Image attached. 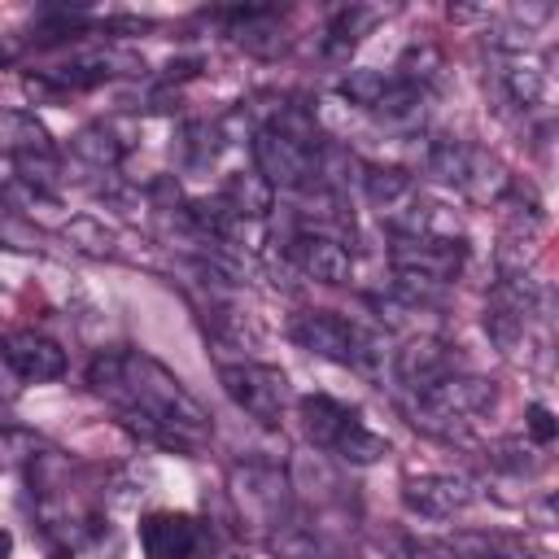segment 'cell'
Segmentation results:
<instances>
[{"label":"cell","mask_w":559,"mask_h":559,"mask_svg":"<svg viewBox=\"0 0 559 559\" xmlns=\"http://www.w3.org/2000/svg\"><path fill=\"white\" fill-rule=\"evenodd\" d=\"M92 389L162 445H192L210 432L205 406L148 354H100L92 362Z\"/></svg>","instance_id":"cell-1"},{"label":"cell","mask_w":559,"mask_h":559,"mask_svg":"<svg viewBox=\"0 0 559 559\" xmlns=\"http://www.w3.org/2000/svg\"><path fill=\"white\" fill-rule=\"evenodd\" d=\"M489 406H493V384L480 380V376L454 371V376H445L441 384H432L428 393H419V397L406 406V415H411L415 428H424V432H432V437H463V424H467L472 415L489 411Z\"/></svg>","instance_id":"cell-2"},{"label":"cell","mask_w":559,"mask_h":559,"mask_svg":"<svg viewBox=\"0 0 559 559\" xmlns=\"http://www.w3.org/2000/svg\"><path fill=\"white\" fill-rule=\"evenodd\" d=\"M231 502L245 528H284L288 520V476L271 463L231 467Z\"/></svg>","instance_id":"cell-3"},{"label":"cell","mask_w":559,"mask_h":559,"mask_svg":"<svg viewBox=\"0 0 559 559\" xmlns=\"http://www.w3.org/2000/svg\"><path fill=\"white\" fill-rule=\"evenodd\" d=\"M218 384L227 389V397L253 415L258 424H280L284 402H288V380L280 367H262V362H231L218 367Z\"/></svg>","instance_id":"cell-4"},{"label":"cell","mask_w":559,"mask_h":559,"mask_svg":"<svg viewBox=\"0 0 559 559\" xmlns=\"http://www.w3.org/2000/svg\"><path fill=\"white\" fill-rule=\"evenodd\" d=\"M314 153L310 144H297L271 127L253 131V157H258V175L271 188H306L314 179Z\"/></svg>","instance_id":"cell-5"},{"label":"cell","mask_w":559,"mask_h":559,"mask_svg":"<svg viewBox=\"0 0 559 559\" xmlns=\"http://www.w3.org/2000/svg\"><path fill=\"white\" fill-rule=\"evenodd\" d=\"M393 271H411L437 284H450L463 266V245L459 240H411V236H393Z\"/></svg>","instance_id":"cell-6"},{"label":"cell","mask_w":559,"mask_h":559,"mask_svg":"<svg viewBox=\"0 0 559 559\" xmlns=\"http://www.w3.org/2000/svg\"><path fill=\"white\" fill-rule=\"evenodd\" d=\"M454 371H459V354H454V345H445L437 336H415L406 349H397V380L411 393H428L432 384H441Z\"/></svg>","instance_id":"cell-7"},{"label":"cell","mask_w":559,"mask_h":559,"mask_svg":"<svg viewBox=\"0 0 559 559\" xmlns=\"http://www.w3.org/2000/svg\"><path fill=\"white\" fill-rule=\"evenodd\" d=\"M476 498V485L467 476H454V472H437V476H415L406 480L402 489V502L419 515H432V520H445L463 507H472Z\"/></svg>","instance_id":"cell-8"},{"label":"cell","mask_w":559,"mask_h":559,"mask_svg":"<svg viewBox=\"0 0 559 559\" xmlns=\"http://www.w3.org/2000/svg\"><path fill=\"white\" fill-rule=\"evenodd\" d=\"M293 341L328 362H349L354 358V328L328 310H310V314H297L293 323Z\"/></svg>","instance_id":"cell-9"},{"label":"cell","mask_w":559,"mask_h":559,"mask_svg":"<svg viewBox=\"0 0 559 559\" xmlns=\"http://www.w3.org/2000/svg\"><path fill=\"white\" fill-rule=\"evenodd\" d=\"M293 262L310 275V280H319V284H345L349 280V249L336 240V236H328V231H301L297 240H293Z\"/></svg>","instance_id":"cell-10"},{"label":"cell","mask_w":559,"mask_h":559,"mask_svg":"<svg viewBox=\"0 0 559 559\" xmlns=\"http://www.w3.org/2000/svg\"><path fill=\"white\" fill-rule=\"evenodd\" d=\"M4 358L22 380H57L66 371V349L39 332H13L4 341Z\"/></svg>","instance_id":"cell-11"},{"label":"cell","mask_w":559,"mask_h":559,"mask_svg":"<svg viewBox=\"0 0 559 559\" xmlns=\"http://www.w3.org/2000/svg\"><path fill=\"white\" fill-rule=\"evenodd\" d=\"M0 148L13 162H52L57 157V144H52L48 127L26 109H4L0 114Z\"/></svg>","instance_id":"cell-12"},{"label":"cell","mask_w":559,"mask_h":559,"mask_svg":"<svg viewBox=\"0 0 559 559\" xmlns=\"http://www.w3.org/2000/svg\"><path fill=\"white\" fill-rule=\"evenodd\" d=\"M140 546L148 559H188L197 546V524L188 515H175V511L148 515L140 524Z\"/></svg>","instance_id":"cell-13"},{"label":"cell","mask_w":559,"mask_h":559,"mask_svg":"<svg viewBox=\"0 0 559 559\" xmlns=\"http://www.w3.org/2000/svg\"><path fill=\"white\" fill-rule=\"evenodd\" d=\"M511 188V175L502 170L498 157H489L485 148H467V166L459 179V192L476 205H498V197Z\"/></svg>","instance_id":"cell-14"},{"label":"cell","mask_w":559,"mask_h":559,"mask_svg":"<svg viewBox=\"0 0 559 559\" xmlns=\"http://www.w3.org/2000/svg\"><path fill=\"white\" fill-rule=\"evenodd\" d=\"M498 210H502V223H507V236L515 240H533L546 223V210L537 201V192L528 183H511L502 197H498Z\"/></svg>","instance_id":"cell-15"},{"label":"cell","mask_w":559,"mask_h":559,"mask_svg":"<svg viewBox=\"0 0 559 559\" xmlns=\"http://www.w3.org/2000/svg\"><path fill=\"white\" fill-rule=\"evenodd\" d=\"M376 114H380L389 127H419L424 114H428V87L397 79V83H389L384 96L376 100Z\"/></svg>","instance_id":"cell-16"},{"label":"cell","mask_w":559,"mask_h":559,"mask_svg":"<svg viewBox=\"0 0 559 559\" xmlns=\"http://www.w3.org/2000/svg\"><path fill=\"white\" fill-rule=\"evenodd\" d=\"M502 92L515 109H537L546 100V70L537 61H528L524 52H515L502 70Z\"/></svg>","instance_id":"cell-17"},{"label":"cell","mask_w":559,"mask_h":559,"mask_svg":"<svg viewBox=\"0 0 559 559\" xmlns=\"http://www.w3.org/2000/svg\"><path fill=\"white\" fill-rule=\"evenodd\" d=\"M223 201L240 214V218H249V223H258V218H266L271 214V205H275V188L258 175V170H240V175H231L227 179V188H223Z\"/></svg>","instance_id":"cell-18"},{"label":"cell","mask_w":559,"mask_h":559,"mask_svg":"<svg viewBox=\"0 0 559 559\" xmlns=\"http://www.w3.org/2000/svg\"><path fill=\"white\" fill-rule=\"evenodd\" d=\"M70 148H74V157L87 162L92 170H114V166L122 162V153H127V144L118 140V131H114L109 122H92V127H83V131L70 140Z\"/></svg>","instance_id":"cell-19"},{"label":"cell","mask_w":559,"mask_h":559,"mask_svg":"<svg viewBox=\"0 0 559 559\" xmlns=\"http://www.w3.org/2000/svg\"><path fill=\"white\" fill-rule=\"evenodd\" d=\"M345 424H349V411H345L341 402H332V397H323V393L301 397V428H306V437H310L314 445H328V450H332Z\"/></svg>","instance_id":"cell-20"},{"label":"cell","mask_w":559,"mask_h":559,"mask_svg":"<svg viewBox=\"0 0 559 559\" xmlns=\"http://www.w3.org/2000/svg\"><path fill=\"white\" fill-rule=\"evenodd\" d=\"M376 26V9H362V4H349L332 17L328 26V39H323V57H349V48Z\"/></svg>","instance_id":"cell-21"},{"label":"cell","mask_w":559,"mask_h":559,"mask_svg":"<svg viewBox=\"0 0 559 559\" xmlns=\"http://www.w3.org/2000/svg\"><path fill=\"white\" fill-rule=\"evenodd\" d=\"M362 183H367V197H371V205H376L380 214H393L406 197H415L411 175H406V170H397V166H371Z\"/></svg>","instance_id":"cell-22"},{"label":"cell","mask_w":559,"mask_h":559,"mask_svg":"<svg viewBox=\"0 0 559 559\" xmlns=\"http://www.w3.org/2000/svg\"><path fill=\"white\" fill-rule=\"evenodd\" d=\"M345 463H380L384 454H389V441L380 437V432H371V428H362L354 415H349V424L341 428V437H336V445H332Z\"/></svg>","instance_id":"cell-23"},{"label":"cell","mask_w":559,"mask_h":559,"mask_svg":"<svg viewBox=\"0 0 559 559\" xmlns=\"http://www.w3.org/2000/svg\"><path fill=\"white\" fill-rule=\"evenodd\" d=\"M48 454V441L31 428H0V472H17L31 467Z\"/></svg>","instance_id":"cell-24"},{"label":"cell","mask_w":559,"mask_h":559,"mask_svg":"<svg viewBox=\"0 0 559 559\" xmlns=\"http://www.w3.org/2000/svg\"><path fill=\"white\" fill-rule=\"evenodd\" d=\"M467 148L472 144H459V140H428L424 144V170L450 188H459L463 179V166H467Z\"/></svg>","instance_id":"cell-25"},{"label":"cell","mask_w":559,"mask_h":559,"mask_svg":"<svg viewBox=\"0 0 559 559\" xmlns=\"http://www.w3.org/2000/svg\"><path fill=\"white\" fill-rule=\"evenodd\" d=\"M223 148V127L218 122H188L183 127V140H179V153L188 166H205L214 162Z\"/></svg>","instance_id":"cell-26"},{"label":"cell","mask_w":559,"mask_h":559,"mask_svg":"<svg viewBox=\"0 0 559 559\" xmlns=\"http://www.w3.org/2000/svg\"><path fill=\"white\" fill-rule=\"evenodd\" d=\"M485 332H489V341H493L502 354H515V349H520V341L528 336V319H520L515 310H507V306L489 301V310H485Z\"/></svg>","instance_id":"cell-27"},{"label":"cell","mask_w":559,"mask_h":559,"mask_svg":"<svg viewBox=\"0 0 559 559\" xmlns=\"http://www.w3.org/2000/svg\"><path fill=\"white\" fill-rule=\"evenodd\" d=\"M384 87H389V79L380 70H349L341 79V96L349 105H362V109H376V100L384 96Z\"/></svg>","instance_id":"cell-28"},{"label":"cell","mask_w":559,"mask_h":559,"mask_svg":"<svg viewBox=\"0 0 559 559\" xmlns=\"http://www.w3.org/2000/svg\"><path fill=\"white\" fill-rule=\"evenodd\" d=\"M61 231H66V240H70L74 249H83V253H92V258L114 253V236H109L96 218H70Z\"/></svg>","instance_id":"cell-29"},{"label":"cell","mask_w":559,"mask_h":559,"mask_svg":"<svg viewBox=\"0 0 559 559\" xmlns=\"http://www.w3.org/2000/svg\"><path fill=\"white\" fill-rule=\"evenodd\" d=\"M489 463L493 467H502V472H533L542 459H537V450L533 445H524L520 437H511V441H498V445H489Z\"/></svg>","instance_id":"cell-30"},{"label":"cell","mask_w":559,"mask_h":559,"mask_svg":"<svg viewBox=\"0 0 559 559\" xmlns=\"http://www.w3.org/2000/svg\"><path fill=\"white\" fill-rule=\"evenodd\" d=\"M275 546L284 559H328L332 550L310 533V528H293V533H275Z\"/></svg>","instance_id":"cell-31"},{"label":"cell","mask_w":559,"mask_h":559,"mask_svg":"<svg viewBox=\"0 0 559 559\" xmlns=\"http://www.w3.org/2000/svg\"><path fill=\"white\" fill-rule=\"evenodd\" d=\"M555 432H559L555 411H550V406H542V402H533V406H528V437H533L537 445H550V441H555Z\"/></svg>","instance_id":"cell-32"},{"label":"cell","mask_w":559,"mask_h":559,"mask_svg":"<svg viewBox=\"0 0 559 559\" xmlns=\"http://www.w3.org/2000/svg\"><path fill=\"white\" fill-rule=\"evenodd\" d=\"M406 555H411V559H463L450 542H415Z\"/></svg>","instance_id":"cell-33"},{"label":"cell","mask_w":559,"mask_h":559,"mask_svg":"<svg viewBox=\"0 0 559 559\" xmlns=\"http://www.w3.org/2000/svg\"><path fill=\"white\" fill-rule=\"evenodd\" d=\"M197 70H201V61H197V57H183V61H170V66H166V79H170V83H175V79H192Z\"/></svg>","instance_id":"cell-34"},{"label":"cell","mask_w":559,"mask_h":559,"mask_svg":"<svg viewBox=\"0 0 559 559\" xmlns=\"http://www.w3.org/2000/svg\"><path fill=\"white\" fill-rule=\"evenodd\" d=\"M9 555H13V533L0 528V559H9Z\"/></svg>","instance_id":"cell-35"},{"label":"cell","mask_w":559,"mask_h":559,"mask_svg":"<svg viewBox=\"0 0 559 559\" xmlns=\"http://www.w3.org/2000/svg\"><path fill=\"white\" fill-rule=\"evenodd\" d=\"M4 57H9V48H4V44H0V61H4Z\"/></svg>","instance_id":"cell-36"},{"label":"cell","mask_w":559,"mask_h":559,"mask_svg":"<svg viewBox=\"0 0 559 559\" xmlns=\"http://www.w3.org/2000/svg\"><path fill=\"white\" fill-rule=\"evenodd\" d=\"M52 559H70V555H52Z\"/></svg>","instance_id":"cell-37"}]
</instances>
